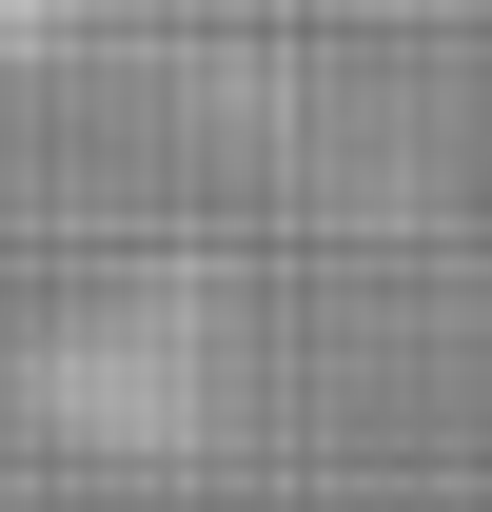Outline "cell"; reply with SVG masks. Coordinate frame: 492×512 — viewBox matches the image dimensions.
I'll use <instances>...</instances> for the list:
<instances>
[]
</instances>
